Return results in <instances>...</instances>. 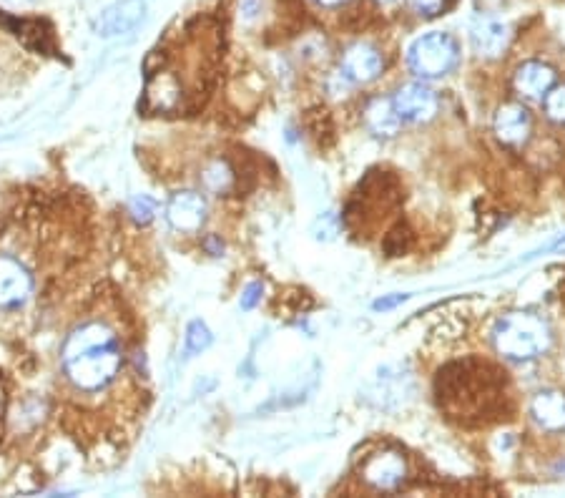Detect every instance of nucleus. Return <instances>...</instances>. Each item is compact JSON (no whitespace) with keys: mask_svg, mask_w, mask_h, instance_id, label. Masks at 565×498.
<instances>
[{"mask_svg":"<svg viewBox=\"0 0 565 498\" xmlns=\"http://www.w3.org/2000/svg\"><path fill=\"white\" fill-rule=\"evenodd\" d=\"M435 395L465 426L498 421L505 413V373L485 360H458L437 373Z\"/></svg>","mask_w":565,"mask_h":498,"instance_id":"f257e3e1","label":"nucleus"},{"mask_svg":"<svg viewBox=\"0 0 565 498\" xmlns=\"http://www.w3.org/2000/svg\"><path fill=\"white\" fill-rule=\"evenodd\" d=\"M63 365H66L68 380L76 388L93 393L116 380L124 358H121L116 335L101 322H88L73 330V335L63 345Z\"/></svg>","mask_w":565,"mask_h":498,"instance_id":"f03ea898","label":"nucleus"},{"mask_svg":"<svg viewBox=\"0 0 565 498\" xmlns=\"http://www.w3.org/2000/svg\"><path fill=\"white\" fill-rule=\"evenodd\" d=\"M550 327L533 312H508L493 327V345L503 358L533 360L550 348Z\"/></svg>","mask_w":565,"mask_h":498,"instance_id":"7ed1b4c3","label":"nucleus"},{"mask_svg":"<svg viewBox=\"0 0 565 498\" xmlns=\"http://www.w3.org/2000/svg\"><path fill=\"white\" fill-rule=\"evenodd\" d=\"M460 46L450 33L432 31L415 38L407 48V63L410 71L420 78H440L447 76L452 68L458 66Z\"/></svg>","mask_w":565,"mask_h":498,"instance_id":"20e7f679","label":"nucleus"},{"mask_svg":"<svg viewBox=\"0 0 565 498\" xmlns=\"http://www.w3.org/2000/svg\"><path fill=\"white\" fill-rule=\"evenodd\" d=\"M360 478L377 491H395L405 483L407 463L397 451H377L362 461Z\"/></svg>","mask_w":565,"mask_h":498,"instance_id":"39448f33","label":"nucleus"},{"mask_svg":"<svg viewBox=\"0 0 565 498\" xmlns=\"http://www.w3.org/2000/svg\"><path fill=\"white\" fill-rule=\"evenodd\" d=\"M397 116L410 124H425L437 114V96L425 83H407L392 96Z\"/></svg>","mask_w":565,"mask_h":498,"instance_id":"423d86ee","label":"nucleus"},{"mask_svg":"<svg viewBox=\"0 0 565 498\" xmlns=\"http://www.w3.org/2000/svg\"><path fill=\"white\" fill-rule=\"evenodd\" d=\"M385 68L382 53L377 51L370 43H355L345 51L342 63H339V73L347 78L350 83H370Z\"/></svg>","mask_w":565,"mask_h":498,"instance_id":"0eeeda50","label":"nucleus"},{"mask_svg":"<svg viewBox=\"0 0 565 498\" xmlns=\"http://www.w3.org/2000/svg\"><path fill=\"white\" fill-rule=\"evenodd\" d=\"M146 3L144 0H119L111 8L101 13V18L96 21L98 36L111 38V36H124L131 33L141 21H144Z\"/></svg>","mask_w":565,"mask_h":498,"instance_id":"6e6552de","label":"nucleus"},{"mask_svg":"<svg viewBox=\"0 0 565 498\" xmlns=\"http://www.w3.org/2000/svg\"><path fill=\"white\" fill-rule=\"evenodd\" d=\"M470 41L478 56L500 58L510 43V28L495 16H478L470 28Z\"/></svg>","mask_w":565,"mask_h":498,"instance_id":"1a4fd4ad","label":"nucleus"},{"mask_svg":"<svg viewBox=\"0 0 565 498\" xmlns=\"http://www.w3.org/2000/svg\"><path fill=\"white\" fill-rule=\"evenodd\" d=\"M166 219L181 234H194L206 222V202L196 192H179L166 207Z\"/></svg>","mask_w":565,"mask_h":498,"instance_id":"9d476101","label":"nucleus"},{"mask_svg":"<svg viewBox=\"0 0 565 498\" xmlns=\"http://www.w3.org/2000/svg\"><path fill=\"white\" fill-rule=\"evenodd\" d=\"M33 277L13 257H0V307H18L28 300Z\"/></svg>","mask_w":565,"mask_h":498,"instance_id":"9b49d317","label":"nucleus"},{"mask_svg":"<svg viewBox=\"0 0 565 498\" xmlns=\"http://www.w3.org/2000/svg\"><path fill=\"white\" fill-rule=\"evenodd\" d=\"M513 86L523 99L538 101L555 86V71L548 63L525 61L520 63L513 76Z\"/></svg>","mask_w":565,"mask_h":498,"instance_id":"f8f14e48","label":"nucleus"},{"mask_svg":"<svg viewBox=\"0 0 565 498\" xmlns=\"http://www.w3.org/2000/svg\"><path fill=\"white\" fill-rule=\"evenodd\" d=\"M495 136L508 146H520L528 141L533 121L523 104H503L495 114Z\"/></svg>","mask_w":565,"mask_h":498,"instance_id":"ddd939ff","label":"nucleus"},{"mask_svg":"<svg viewBox=\"0 0 565 498\" xmlns=\"http://www.w3.org/2000/svg\"><path fill=\"white\" fill-rule=\"evenodd\" d=\"M530 415L543 431H565V393H558V390L538 393L530 403Z\"/></svg>","mask_w":565,"mask_h":498,"instance_id":"4468645a","label":"nucleus"},{"mask_svg":"<svg viewBox=\"0 0 565 498\" xmlns=\"http://www.w3.org/2000/svg\"><path fill=\"white\" fill-rule=\"evenodd\" d=\"M365 121L377 136H395L402 124L395 106H392V99H372L365 109Z\"/></svg>","mask_w":565,"mask_h":498,"instance_id":"2eb2a0df","label":"nucleus"},{"mask_svg":"<svg viewBox=\"0 0 565 498\" xmlns=\"http://www.w3.org/2000/svg\"><path fill=\"white\" fill-rule=\"evenodd\" d=\"M234 179H237V172H234L232 166L221 159L211 161V164L204 169L206 189H211V192H216V194L226 192V189L234 184Z\"/></svg>","mask_w":565,"mask_h":498,"instance_id":"dca6fc26","label":"nucleus"},{"mask_svg":"<svg viewBox=\"0 0 565 498\" xmlns=\"http://www.w3.org/2000/svg\"><path fill=\"white\" fill-rule=\"evenodd\" d=\"M410 244L412 232L405 224H395V227L385 234V239H382V249H385L387 257H402L407 249H410Z\"/></svg>","mask_w":565,"mask_h":498,"instance_id":"f3484780","label":"nucleus"},{"mask_svg":"<svg viewBox=\"0 0 565 498\" xmlns=\"http://www.w3.org/2000/svg\"><path fill=\"white\" fill-rule=\"evenodd\" d=\"M209 345H211L209 327H206L201 320L191 322L189 330H186V353L196 355V353H201V350L209 348Z\"/></svg>","mask_w":565,"mask_h":498,"instance_id":"a211bd4d","label":"nucleus"},{"mask_svg":"<svg viewBox=\"0 0 565 498\" xmlns=\"http://www.w3.org/2000/svg\"><path fill=\"white\" fill-rule=\"evenodd\" d=\"M545 114L555 124H565V86L558 89H550L545 94Z\"/></svg>","mask_w":565,"mask_h":498,"instance_id":"6ab92c4d","label":"nucleus"},{"mask_svg":"<svg viewBox=\"0 0 565 498\" xmlns=\"http://www.w3.org/2000/svg\"><path fill=\"white\" fill-rule=\"evenodd\" d=\"M410 6L415 8L417 16L435 18V16H440L442 11H445L447 0H410Z\"/></svg>","mask_w":565,"mask_h":498,"instance_id":"aec40b11","label":"nucleus"},{"mask_svg":"<svg viewBox=\"0 0 565 498\" xmlns=\"http://www.w3.org/2000/svg\"><path fill=\"white\" fill-rule=\"evenodd\" d=\"M131 214H134L136 222H151V217H154V202H151L149 197L134 199V204H131Z\"/></svg>","mask_w":565,"mask_h":498,"instance_id":"412c9836","label":"nucleus"},{"mask_svg":"<svg viewBox=\"0 0 565 498\" xmlns=\"http://www.w3.org/2000/svg\"><path fill=\"white\" fill-rule=\"evenodd\" d=\"M262 292H264L262 282H252L242 295V310H252V307H257V302L262 300Z\"/></svg>","mask_w":565,"mask_h":498,"instance_id":"4be33fe9","label":"nucleus"},{"mask_svg":"<svg viewBox=\"0 0 565 498\" xmlns=\"http://www.w3.org/2000/svg\"><path fill=\"white\" fill-rule=\"evenodd\" d=\"M319 227H322V237L319 239H332L334 234L339 232V219L334 217L332 212H327V214H322V219H319Z\"/></svg>","mask_w":565,"mask_h":498,"instance_id":"5701e85b","label":"nucleus"},{"mask_svg":"<svg viewBox=\"0 0 565 498\" xmlns=\"http://www.w3.org/2000/svg\"><path fill=\"white\" fill-rule=\"evenodd\" d=\"M259 11H262V0H242V16L247 21H254L259 16Z\"/></svg>","mask_w":565,"mask_h":498,"instance_id":"b1692460","label":"nucleus"},{"mask_svg":"<svg viewBox=\"0 0 565 498\" xmlns=\"http://www.w3.org/2000/svg\"><path fill=\"white\" fill-rule=\"evenodd\" d=\"M407 297L410 295H392V297H382V300H377L375 305V310H390V307H395V305H400V302H405Z\"/></svg>","mask_w":565,"mask_h":498,"instance_id":"393cba45","label":"nucleus"},{"mask_svg":"<svg viewBox=\"0 0 565 498\" xmlns=\"http://www.w3.org/2000/svg\"><path fill=\"white\" fill-rule=\"evenodd\" d=\"M314 3L322 8H339V6H345L347 0H314Z\"/></svg>","mask_w":565,"mask_h":498,"instance_id":"a878e982","label":"nucleus"},{"mask_svg":"<svg viewBox=\"0 0 565 498\" xmlns=\"http://www.w3.org/2000/svg\"><path fill=\"white\" fill-rule=\"evenodd\" d=\"M8 3H16V6H26V3H33V0H8Z\"/></svg>","mask_w":565,"mask_h":498,"instance_id":"bb28decb","label":"nucleus"},{"mask_svg":"<svg viewBox=\"0 0 565 498\" xmlns=\"http://www.w3.org/2000/svg\"><path fill=\"white\" fill-rule=\"evenodd\" d=\"M0 413H3V395H0Z\"/></svg>","mask_w":565,"mask_h":498,"instance_id":"cd10ccee","label":"nucleus"},{"mask_svg":"<svg viewBox=\"0 0 565 498\" xmlns=\"http://www.w3.org/2000/svg\"><path fill=\"white\" fill-rule=\"evenodd\" d=\"M380 3H392V0H380Z\"/></svg>","mask_w":565,"mask_h":498,"instance_id":"c85d7f7f","label":"nucleus"}]
</instances>
